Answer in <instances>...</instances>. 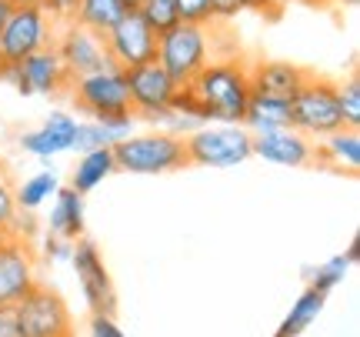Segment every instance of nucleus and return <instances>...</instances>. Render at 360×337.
Masks as SVG:
<instances>
[{
	"instance_id": "17",
	"label": "nucleus",
	"mask_w": 360,
	"mask_h": 337,
	"mask_svg": "<svg viewBox=\"0 0 360 337\" xmlns=\"http://www.w3.org/2000/svg\"><path fill=\"white\" fill-rule=\"evenodd\" d=\"M247 74H250V91L287 97V101L307 80V70L290 64V61H257L254 67H247Z\"/></svg>"
},
{
	"instance_id": "8",
	"label": "nucleus",
	"mask_w": 360,
	"mask_h": 337,
	"mask_svg": "<svg viewBox=\"0 0 360 337\" xmlns=\"http://www.w3.org/2000/svg\"><path fill=\"white\" fill-rule=\"evenodd\" d=\"M0 80L13 84L17 94H24V97H30V94L51 97V94L64 91L70 84V74H67L64 61L57 57V51L51 44V47L24 57L20 64H0Z\"/></svg>"
},
{
	"instance_id": "43",
	"label": "nucleus",
	"mask_w": 360,
	"mask_h": 337,
	"mask_svg": "<svg viewBox=\"0 0 360 337\" xmlns=\"http://www.w3.org/2000/svg\"><path fill=\"white\" fill-rule=\"evenodd\" d=\"M13 4H40V0H13Z\"/></svg>"
},
{
	"instance_id": "20",
	"label": "nucleus",
	"mask_w": 360,
	"mask_h": 337,
	"mask_svg": "<svg viewBox=\"0 0 360 337\" xmlns=\"http://www.w3.org/2000/svg\"><path fill=\"white\" fill-rule=\"evenodd\" d=\"M317 160H327V164H330V167H337V170L357 174V170H360V130L340 127V130H334V134L321 137Z\"/></svg>"
},
{
	"instance_id": "27",
	"label": "nucleus",
	"mask_w": 360,
	"mask_h": 337,
	"mask_svg": "<svg viewBox=\"0 0 360 337\" xmlns=\"http://www.w3.org/2000/svg\"><path fill=\"white\" fill-rule=\"evenodd\" d=\"M337 104L344 114V127L360 130V80L347 77L344 84H337Z\"/></svg>"
},
{
	"instance_id": "21",
	"label": "nucleus",
	"mask_w": 360,
	"mask_h": 337,
	"mask_svg": "<svg viewBox=\"0 0 360 337\" xmlns=\"http://www.w3.org/2000/svg\"><path fill=\"white\" fill-rule=\"evenodd\" d=\"M117 170L114 164V151L110 147H94V151H84L77 160V167L70 170V187L80 191V194H90L94 187H101L110 174Z\"/></svg>"
},
{
	"instance_id": "30",
	"label": "nucleus",
	"mask_w": 360,
	"mask_h": 337,
	"mask_svg": "<svg viewBox=\"0 0 360 337\" xmlns=\"http://www.w3.org/2000/svg\"><path fill=\"white\" fill-rule=\"evenodd\" d=\"M94 120H101V127L107 130V137H110V144L124 141L130 130H134V110H127V114H107V117H94Z\"/></svg>"
},
{
	"instance_id": "10",
	"label": "nucleus",
	"mask_w": 360,
	"mask_h": 337,
	"mask_svg": "<svg viewBox=\"0 0 360 337\" xmlns=\"http://www.w3.org/2000/svg\"><path fill=\"white\" fill-rule=\"evenodd\" d=\"M103 47H107V57H110L114 67L134 70V67L157 57V34L137 11H127L103 34Z\"/></svg>"
},
{
	"instance_id": "3",
	"label": "nucleus",
	"mask_w": 360,
	"mask_h": 337,
	"mask_svg": "<svg viewBox=\"0 0 360 337\" xmlns=\"http://www.w3.org/2000/svg\"><path fill=\"white\" fill-rule=\"evenodd\" d=\"M250 141H254V134L244 124H200L184 137L187 164H193V167H237L247 157H254Z\"/></svg>"
},
{
	"instance_id": "1",
	"label": "nucleus",
	"mask_w": 360,
	"mask_h": 337,
	"mask_svg": "<svg viewBox=\"0 0 360 337\" xmlns=\"http://www.w3.org/2000/svg\"><path fill=\"white\" fill-rule=\"evenodd\" d=\"M191 94L204 110L207 124H244L250 74L244 61H207L193 80H187Z\"/></svg>"
},
{
	"instance_id": "6",
	"label": "nucleus",
	"mask_w": 360,
	"mask_h": 337,
	"mask_svg": "<svg viewBox=\"0 0 360 337\" xmlns=\"http://www.w3.org/2000/svg\"><path fill=\"white\" fill-rule=\"evenodd\" d=\"M57 24L40 4H13L0 37V64H20L24 57L53 44Z\"/></svg>"
},
{
	"instance_id": "16",
	"label": "nucleus",
	"mask_w": 360,
	"mask_h": 337,
	"mask_svg": "<svg viewBox=\"0 0 360 337\" xmlns=\"http://www.w3.org/2000/svg\"><path fill=\"white\" fill-rule=\"evenodd\" d=\"M74 130H77V120L64 110H53L37 130H27L20 134V147L34 157H57L67 154L70 144H74Z\"/></svg>"
},
{
	"instance_id": "40",
	"label": "nucleus",
	"mask_w": 360,
	"mask_h": 337,
	"mask_svg": "<svg viewBox=\"0 0 360 337\" xmlns=\"http://www.w3.org/2000/svg\"><path fill=\"white\" fill-rule=\"evenodd\" d=\"M347 257H350V260H357V257H360V237H354V241H350V250H347Z\"/></svg>"
},
{
	"instance_id": "9",
	"label": "nucleus",
	"mask_w": 360,
	"mask_h": 337,
	"mask_svg": "<svg viewBox=\"0 0 360 337\" xmlns=\"http://www.w3.org/2000/svg\"><path fill=\"white\" fill-rule=\"evenodd\" d=\"M13 307H17V321H20V337L70 334V311H67L64 298L51 287L34 284Z\"/></svg>"
},
{
	"instance_id": "28",
	"label": "nucleus",
	"mask_w": 360,
	"mask_h": 337,
	"mask_svg": "<svg viewBox=\"0 0 360 337\" xmlns=\"http://www.w3.org/2000/svg\"><path fill=\"white\" fill-rule=\"evenodd\" d=\"M94 147H114L110 137H107V130L101 127V120H77V130H74V144H70V151H94Z\"/></svg>"
},
{
	"instance_id": "15",
	"label": "nucleus",
	"mask_w": 360,
	"mask_h": 337,
	"mask_svg": "<svg viewBox=\"0 0 360 337\" xmlns=\"http://www.w3.org/2000/svg\"><path fill=\"white\" fill-rule=\"evenodd\" d=\"M127 74V94H130V110L141 117L147 110H160V107H170L174 94H177V80L170 77L157 61H147V64L134 67V70H124Z\"/></svg>"
},
{
	"instance_id": "18",
	"label": "nucleus",
	"mask_w": 360,
	"mask_h": 337,
	"mask_svg": "<svg viewBox=\"0 0 360 337\" xmlns=\"http://www.w3.org/2000/svg\"><path fill=\"white\" fill-rule=\"evenodd\" d=\"M244 127L250 134H267V130L290 127V101L287 97H274V94L250 91L244 110Z\"/></svg>"
},
{
	"instance_id": "13",
	"label": "nucleus",
	"mask_w": 360,
	"mask_h": 337,
	"mask_svg": "<svg viewBox=\"0 0 360 337\" xmlns=\"http://www.w3.org/2000/svg\"><path fill=\"white\" fill-rule=\"evenodd\" d=\"M37 284V264L30 241L17 234H0V304H17Z\"/></svg>"
},
{
	"instance_id": "5",
	"label": "nucleus",
	"mask_w": 360,
	"mask_h": 337,
	"mask_svg": "<svg viewBox=\"0 0 360 337\" xmlns=\"http://www.w3.org/2000/svg\"><path fill=\"white\" fill-rule=\"evenodd\" d=\"M157 64L167 70L177 84L193 80V74L210 61V37H207V24H187L180 20L170 30L157 34Z\"/></svg>"
},
{
	"instance_id": "34",
	"label": "nucleus",
	"mask_w": 360,
	"mask_h": 337,
	"mask_svg": "<svg viewBox=\"0 0 360 337\" xmlns=\"http://www.w3.org/2000/svg\"><path fill=\"white\" fill-rule=\"evenodd\" d=\"M47 257L53 260V264H70V250H74V241H64V237H53V234H47Z\"/></svg>"
},
{
	"instance_id": "19",
	"label": "nucleus",
	"mask_w": 360,
	"mask_h": 337,
	"mask_svg": "<svg viewBox=\"0 0 360 337\" xmlns=\"http://www.w3.org/2000/svg\"><path fill=\"white\" fill-rule=\"evenodd\" d=\"M84 194L74 187H57L53 194V208H51V234L53 237H64V241H77L84 234Z\"/></svg>"
},
{
	"instance_id": "41",
	"label": "nucleus",
	"mask_w": 360,
	"mask_h": 337,
	"mask_svg": "<svg viewBox=\"0 0 360 337\" xmlns=\"http://www.w3.org/2000/svg\"><path fill=\"white\" fill-rule=\"evenodd\" d=\"M321 4H334V7H357L360 0H321Z\"/></svg>"
},
{
	"instance_id": "4",
	"label": "nucleus",
	"mask_w": 360,
	"mask_h": 337,
	"mask_svg": "<svg viewBox=\"0 0 360 337\" xmlns=\"http://www.w3.org/2000/svg\"><path fill=\"white\" fill-rule=\"evenodd\" d=\"M290 127L300 130L310 141H321L327 134L344 127V114L337 104V84L323 77H310L290 97Z\"/></svg>"
},
{
	"instance_id": "25",
	"label": "nucleus",
	"mask_w": 360,
	"mask_h": 337,
	"mask_svg": "<svg viewBox=\"0 0 360 337\" xmlns=\"http://www.w3.org/2000/svg\"><path fill=\"white\" fill-rule=\"evenodd\" d=\"M134 11L150 24L154 34H164V30H170L174 24H180V13H177V4H174V0H141Z\"/></svg>"
},
{
	"instance_id": "26",
	"label": "nucleus",
	"mask_w": 360,
	"mask_h": 337,
	"mask_svg": "<svg viewBox=\"0 0 360 337\" xmlns=\"http://www.w3.org/2000/svg\"><path fill=\"white\" fill-rule=\"evenodd\" d=\"M350 264H354V260H350L347 254H337V257H330L327 264H321L317 271L310 274V287H314V291H321V294H330L334 287L344 284Z\"/></svg>"
},
{
	"instance_id": "2",
	"label": "nucleus",
	"mask_w": 360,
	"mask_h": 337,
	"mask_svg": "<svg viewBox=\"0 0 360 337\" xmlns=\"http://www.w3.org/2000/svg\"><path fill=\"white\" fill-rule=\"evenodd\" d=\"M110 151H114L117 170H127V174H174V170L191 167L184 137L160 127L157 134H137V137L127 134Z\"/></svg>"
},
{
	"instance_id": "36",
	"label": "nucleus",
	"mask_w": 360,
	"mask_h": 337,
	"mask_svg": "<svg viewBox=\"0 0 360 337\" xmlns=\"http://www.w3.org/2000/svg\"><path fill=\"white\" fill-rule=\"evenodd\" d=\"M210 11H214V20H231L240 13L237 0H210Z\"/></svg>"
},
{
	"instance_id": "32",
	"label": "nucleus",
	"mask_w": 360,
	"mask_h": 337,
	"mask_svg": "<svg viewBox=\"0 0 360 337\" xmlns=\"http://www.w3.org/2000/svg\"><path fill=\"white\" fill-rule=\"evenodd\" d=\"M87 334H90V337H124V331L117 327L114 314H107V311H94V314H90Z\"/></svg>"
},
{
	"instance_id": "11",
	"label": "nucleus",
	"mask_w": 360,
	"mask_h": 337,
	"mask_svg": "<svg viewBox=\"0 0 360 337\" xmlns=\"http://www.w3.org/2000/svg\"><path fill=\"white\" fill-rule=\"evenodd\" d=\"M70 267L77 274V284L84 291V300L90 304V311H117V294L114 284H110V274H107V264H103L97 244H90L84 237L74 241V250H70Z\"/></svg>"
},
{
	"instance_id": "29",
	"label": "nucleus",
	"mask_w": 360,
	"mask_h": 337,
	"mask_svg": "<svg viewBox=\"0 0 360 337\" xmlns=\"http://www.w3.org/2000/svg\"><path fill=\"white\" fill-rule=\"evenodd\" d=\"M174 4H177L180 20H187V24H214L210 0H174Z\"/></svg>"
},
{
	"instance_id": "42",
	"label": "nucleus",
	"mask_w": 360,
	"mask_h": 337,
	"mask_svg": "<svg viewBox=\"0 0 360 337\" xmlns=\"http://www.w3.org/2000/svg\"><path fill=\"white\" fill-rule=\"evenodd\" d=\"M124 4H127L130 11H134V7H137V4H141V0H124Z\"/></svg>"
},
{
	"instance_id": "37",
	"label": "nucleus",
	"mask_w": 360,
	"mask_h": 337,
	"mask_svg": "<svg viewBox=\"0 0 360 337\" xmlns=\"http://www.w3.org/2000/svg\"><path fill=\"white\" fill-rule=\"evenodd\" d=\"M237 7L240 11H257V13H277L270 0H237Z\"/></svg>"
},
{
	"instance_id": "35",
	"label": "nucleus",
	"mask_w": 360,
	"mask_h": 337,
	"mask_svg": "<svg viewBox=\"0 0 360 337\" xmlns=\"http://www.w3.org/2000/svg\"><path fill=\"white\" fill-rule=\"evenodd\" d=\"M0 337H20V321L13 304H0Z\"/></svg>"
},
{
	"instance_id": "24",
	"label": "nucleus",
	"mask_w": 360,
	"mask_h": 337,
	"mask_svg": "<svg viewBox=\"0 0 360 337\" xmlns=\"http://www.w3.org/2000/svg\"><path fill=\"white\" fill-rule=\"evenodd\" d=\"M57 187H60V177L53 174V170H40L34 177H27L20 187H13V201H17V208L20 210H34L40 204H47L53 194H57Z\"/></svg>"
},
{
	"instance_id": "31",
	"label": "nucleus",
	"mask_w": 360,
	"mask_h": 337,
	"mask_svg": "<svg viewBox=\"0 0 360 337\" xmlns=\"http://www.w3.org/2000/svg\"><path fill=\"white\" fill-rule=\"evenodd\" d=\"M17 217V201H13V184L0 174V234H11V224Z\"/></svg>"
},
{
	"instance_id": "23",
	"label": "nucleus",
	"mask_w": 360,
	"mask_h": 337,
	"mask_svg": "<svg viewBox=\"0 0 360 337\" xmlns=\"http://www.w3.org/2000/svg\"><path fill=\"white\" fill-rule=\"evenodd\" d=\"M323 304H327V294H321V291H314V287H307L300 298L294 300V307L287 311V317L281 321V327H277V337H297L304 334L317 317H321Z\"/></svg>"
},
{
	"instance_id": "38",
	"label": "nucleus",
	"mask_w": 360,
	"mask_h": 337,
	"mask_svg": "<svg viewBox=\"0 0 360 337\" xmlns=\"http://www.w3.org/2000/svg\"><path fill=\"white\" fill-rule=\"evenodd\" d=\"M13 0H0V37H4V24H7V13H11Z\"/></svg>"
},
{
	"instance_id": "12",
	"label": "nucleus",
	"mask_w": 360,
	"mask_h": 337,
	"mask_svg": "<svg viewBox=\"0 0 360 337\" xmlns=\"http://www.w3.org/2000/svg\"><path fill=\"white\" fill-rule=\"evenodd\" d=\"M53 51L64 61L70 80L84 77V74H94V70H101V67L110 64L101 34H94V30L74 24V20H67L64 30L53 34Z\"/></svg>"
},
{
	"instance_id": "39",
	"label": "nucleus",
	"mask_w": 360,
	"mask_h": 337,
	"mask_svg": "<svg viewBox=\"0 0 360 337\" xmlns=\"http://www.w3.org/2000/svg\"><path fill=\"white\" fill-rule=\"evenodd\" d=\"M274 4V11H281V7H290V4H321V0H270Z\"/></svg>"
},
{
	"instance_id": "7",
	"label": "nucleus",
	"mask_w": 360,
	"mask_h": 337,
	"mask_svg": "<svg viewBox=\"0 0 360 337\" xmlns=\"http://www.w3.org/2000/svg\"><path fill=\"white\" fill-rule=\"evenodd\" d=\"M70 101L77 110L90 117H107V114H127L130 110V94H127V74L120 67L107 64L94 74L70 80Z\"/></svg>"
},
{
	"instance_id": "33",
	"label": "nucleus",
	"mask_w": 360,
	"mask_h": 337,
	"mask_svg": "<svg viewBox=\"0 0 360 337\" xmlns=\"http://www.w3.org/2000/svg\"><path fill=\"white\" fill-rule=\"evenodd\" d=\"M77 4H80V0H40V7L51 13L53 24H67V20H74Z\"/></svg>"
},
{
	"instance_id": "22",
	"label": "nucleus",
	"mask_w": 360,
	"mask_h": 337,
	"mask_svg": "<svg viewBox=\"0 0 360 337\" xmlns=\"http://www.w3.org/2000/svg\"><path fill=\"white\" fill-rule=\"evenodd\" d=\"M127 11L130 7L124 0H80L77 11H74V24L87 27V30H94V34L103 37Z\"/></svg>"
},
{
	"instance_id": "14",
	"label": "nucleus",
	"mask_w": 360,
	"mask_h": 337,
	"mask_svg": "<svg viewBox=\"0 0 360 337\" xmlns=\"http://www.w3.org/2000/svg\"><path fill=\"white\" fill-rule=\"evenodd\" d=\"M250 151L277 167H307L317 160V144L304 137L294 127H281V130H267V134H254Z\"/></svg>"
}]
</instances>
